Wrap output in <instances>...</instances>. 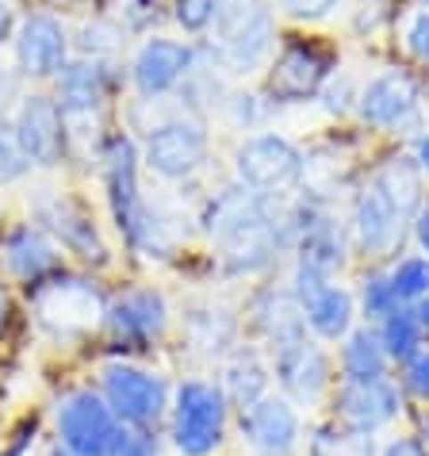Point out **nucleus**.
<instances>
[{"label":"nucleus","mask_w":429,"mask_h":456,"mask_svg":"<svg viewBox=\"0 0 429 456\" xmlns=\"http://www.w3.org/2000/svg\"><path fill=\"white\" fill-rule=\"evenodd\" d=\"M272 46V16L257 0H234L214 16V54L226 69L249 73Z\"/></svg>","instance_id":"nucleus-6"},{"label":"nucleus","mask_w":429,"mask_h":456,"mask_svg":"<svg viewBox=\"0 0 429 456\" xmlns=\"http://www.w3.org/2000/svg\"><path fill=\"white\" fill-rule=\"evenodd\" d=\"M425 4H429V0H425Z\"/></svg>","instance_id":"nucleus-44"},{"label":"nucleus","mask_w":429,"mask_h":456,"mask_svg":"<svg viewBox=\"0 0 429 456\" xmlns=\"http://www.w3.org/2000/svg\"><path fill=\"white\" fill-rule=\"evenodd\" d=\"M100 395L123 426L131 429H150L161 434L169 418V403H173V384L161 372L146 369L134 361H108L100 369Z\"/></svg>","instance_id":"nucleus-4"},{"label":"nucleus","mask_w":429,"mask_h":456,"mask_svg":"<svg viewBox=\"0 0 429 456\" xmlns=\"http://www.w3.org/2000/svg\"><path fill=\"white\" fill-rule=\"evenodd\" d=\"M418 242H422V249L429 253V208L418 215Z\"/></svg>","instance_id":"nucleus-41"},{"label":"nucleus","mask_w":429,"mask_h":456,"mask_svg":"<svg viewBox=\"0 0 429 456\" xmlns=\"http://www.w3.org/2000/svg\"><path fill=\"white\" fill-rule=\"evenodd\" d=\"M399 391L429 407V349L414 353L407 364H399Z\"/></svg>","instance_id":"nucleus-30"},{"label":"nucleus","mask_w":429,"mask_h":456,"mask_svg":"<svg viewBox=\"0 0 429 456\" xmlns=\"http://www.w3.org/2000/svg\"><path fill=\"white\" fill-rule=\"evenodd\" d=\"M234 169L242 188H249L254 196H280L287 188L299 184L303 176V154L276 134H261L234 154Z\"/></svg>","instance_id":"nucleus-10"},{"label":"nucleus","mask_w":429,"mask_h":456,"mask_svg":"<svg viewBox=\"0 0 429 456\" xmlns=\"http://www.w3.org/2000/svg\"><path fill=\"white\" fill-rule=\"evenodd\" d=\"M35 434H39V422H23L16 434H12L4 445H0V456H28L35 449V441H39Z\"/></svg>","instance_id":"nucleus-36"},{"label":"nucleus","mask_w":429,"mask_h":456,"mask_svg":"<svg viewBox=\"0 0 429 456\" xmlns=\"http://www.w3.org/2000/svg\"><path fill=\"white\" fill-rule=\"evenodd\" d=\"M376 334H380L391 364H407L414 353L425 349V330H422V322H418V314H414V307L391 311L384 322H376Z\"/></svg>","instance_id":"nucleus-26"},{"label":"nucleus","mask_w":429,"mask_h":456,"mask_svg":"<svg viewBox=\"0 0 429 456\" xmlns=\"http://www.w3.org/2000/svg\"><path fill=\"white\" fill-rule=\"evenodd\" d=\"M402 303L395 296V288H391V276L387 273H372L364 276V288H360V311L368 322H384L391 311H399Z\"/></svg>","instance_id":"nucleus-29"},{"label":"nucleus","mask_w":429,"mask_h":456,"mask_svg":"<svg viewBox=\"0 0 429 456\" xmlns=\"http://www.w3.org/2000/svg\"><path fill=\"white\" fill-rule=\"evenodd\" d=\"M414 111H418V85H414L407 73L391 69L384 77H376L360 96V116L368 119L372 126H402Z\"/></svg>","instance_id":"nucleus-21"},{"label":"nucleus","mask_w":429,"mask_h":456,"mask_svg":"<svg viewBox=\"0 0 429 456\" xmlns=\"http://www.w3.org/2000/svg\"><path fill=\"white\" fill-rule=\"evenodd\" d=\"M104 330L123 349H150L169 330V303L158 288H127L123 296L108 299Z\"/></svg>","instance_id":"nucleus-11"},{"label":"nucleus","mask_w":429,"mask_h":456,"mask_svg":"<svg viewBox=\"0 0 429 456\" xmlns=\"http://www.w3.org/2000/svg\"><path fill=\"white\" fill-rule=\"evenodd\" d=\"M35 219H39V226L61 249L77 253V257L85 265H93V269L111 261L104 238H100L96 223H93V215H88L81 204H73L69 196H43L39 204H35Z\"/></svg>","instance_id":"nucleus-13"},{"label":"nucleus","mask_w":429,"mask_h":456,"mask_svg":"<svg viewBox=\"0 0 429 456\" xmlns=\"http://www.w3.org/2000/svg\"><path fill=\"white\" fill-rule=\"evenodd\" d=\"M334 411L352 437H376L402 414V391L391 376L384 379H342L334 391Z\"/></svg>","instance_id":"nucleus-8"},{"label":"nucleus","mask_w":429,"mask_h":456,"mask_svg":"<svg viewBox=\"0 0 429 456\" xmlns=\"http://www.w3.org/2000/svg\"><path fill=\"white\" fill-rule=\"evenodd\" d=\"M387 276H391V288H395V296H399L402 307H414L418 299L429 296V257H407V261H399Z\"/></svg>","instance_id":"nucleus-28"},{"label":"nucleus","mask_w":429,"mask_h":456,"mask_svg":"<svg viewBox=\"0 0 429 456\" xmlns=\"http://www.w3.org/2000/svg\"><path fill=\"white\" fill-rule=\"evenodd\" d=\"M238 441L249 456H295L303 445V414L292 399L269 391L238 411Z\"/></svg>","instance_id":"nucleus-7"},{"label":"nucleus","mask_w":429,"mask_h":456,"mask_svg":"<svg viewBox=\"0 0 429 456\" xmlns=\"http://www.w3.org/2000/svg\"><path fill=\"white\" fill-rule=\"evenodd\" d=\"M192 69V46L173 39H146L131 61V81L142 96H166Z\"/></svg>","instance_id":"nucleus-18"},{"label":"nucleus","mask_w":429,"mask_h":456,"mask_svg":"<svg viewBox=\"0 0 429 456\" xmlns=\"http://www.w3.org/2000/svg\"><path fill=\"white\" fill-rule=\"evenodd\" d=\"M173 16L184 31H207L219 16V0H173Z\"/></svg>","instance_id":"nucleus-31"},{"label":"nucleus","mask_w":429,"mask_h":456,"mask_svg":"<svg viewBox=\"0 0 429 456\" xmlns=\"http://www.w3.org/2000/svg\"><path fill=\"white\" fill-rule=\"evenodd\" d=\"M31 169V161L23 158V150L16 142V134L8 131V126H0V184H12L20 181L23 173Z\"/></svg>","instance_id":"nucleus-32"},{"label":"nucleus","mask_w":429,"mask_h":456,"mask_svg":"<svg viewBox=\"0 0 429 456\" xmlns=\"http://www.w3.org/2000/svg\"><path fill=\"white\" fill-rule=\"evenodd\" d=\"M111 456H161V434L123 426V434L116 441V452H111Z\"/></svg>","instance_id":"nucleus-33"},{"label":"nucleus","mask_w":429,"mask_h":456,"mask_svg":"<svg viewBox=\"0 0 429 456\" xmlns=\"http://www.w3.org/2000/svg\"><path fill=\"white\" fill-rule=\"evenodd\" d=\"M272 372L284 387V399L299 403V407H314V403L334 387L330 357H326L319 346H311V341H295V346H287V349H276Z\"/></svg>","instance_id":"nucleus-15"},{"label":"nucleus","mask_w":429,"mask_h":456,"mask_svg":"<svg viewBox=\"0 0 429 456\" xmlns=\"http://www.w3.org/2000/svg\"><path fill=\"white\" fill-rule=\"evenodd\" d=\"M330 69H334L330 50L314 43H287L272 69V93L280 100H303L319 93V85L330 77Z\"/></svg>","instance_id":"nucleus-19"},{"label":"nucleus","mask_w":429,"mask_h":456,"mask_svg":"<svg viewBox=\"0 0 429 456\" xmlns=\"http://www.w3.org/2000/svg\"><path fill=\"white\" fill-rule=\"evenodd\" d=\"M0 261H4V273L23 281L28 288H39L43 281H50L61 269V253L58 242L50 238L43 226H12L0 242Z\"/></svg>","instance_id":"nucleus-16"},{"label":"nucleus","mask_w":429,"mask_h":456,"mask_svg":"<svg viewBox=\"0 0 429 456\" xmlns=\"http://www.w3.org/2000/svg\"><path fill=\"white\" fill-rule=\"evenodd\" d=\"M138 146L127 134H116L104 154V181H108V204L116 215L123 238L142 253V257H166L169 246L161 238V223L150 211L146 196L138 192Z\"/></svg>","instance_id":"nucleus-2"},{"label":"nucleus","mask_w":429,"mask_h":456,"mask_svg":"<svg viewBox=\"0 0 429 456\" xmlns=\"http://www.w3.org/2000/svg\"><path fill=\"white\" fill-rule=\"evenodd\" d=\"M12 134H16L23 158L31 166H43V169L58 166L61 154H66V116H61L58 100H50L43 93L23 96Z\"/></svg>","instance_id":"nucleus-14"},{"label":"nucleus","mask_w":429,"mask_h":456,"mask_svg":"<svg viewBox=\"0 0 429 456\" xmlns=\"http://www.w3.org/2000/svg\"><path fill=\"white\" fill-rule=\"evenodd\" d=\"M16 61L28 77H58L69 66L66 28L54 16H46V12L28 16L16 31Z\"/></svg>","instance_id":"nucleus-17"},{"label":"nucleus","mask_w":429,"mask_h":456,"mask_svg":"<svg viewBox=\"0 0 429 456\" xmlns=\"http://www.w3.org/2000/svg\"><path fill=\"white\" fill-rule=\"evenodd\" d=\"M12 39V8L0 4V43Z\"/></svg>","instance_id":"nucleus-40"},{"label":"nucleus","mask_w":429,"mask_h":456,"mask_svg":"<svg viewBox=\"0 0 429 456\" xmlns=\"http://www.w3.org/2000/svg\"><path fill=\"white\" fill-rule=\"evenodd\" d=\"M111 85V73L104 61H73L58 73V108L61 116H93V111L104 104Z\"/></svg>","instance_id":"nucleus-22"},{"label":"nucleus","mask_w":429,"mask_h":456,"mask_svg":"<svg viewBox=\"0 0 429 456\" xmlns=\"http://www.w3.org/2000/svg\"><path fill=\"white\" fill-rule=\"evenodd\" d=\"M12 96H16V73L8 66H0V111L12 104Z\"/></svg>","instance_id":"nucleus-39"},{"label":"nucleus","mask_w":429,"mask_h":456,"mask_svg":"<svg viewBox=\"0 0 429 456\" xmlns=\"http://www.w3.org/2000/svg\"><path fill=\"white\" fill-rule=\"evenodd\" d=\"M352 223H357V242L368 257H391L402 246V215L395 211V204L380 192L376 184H368L357 196V211H352Z\"/></svg>","instance_id":"nucleus-20"},{"label":"nucleus","mask_w":429,"mask_h":456,"mask_svg":"<svg viewBox=\"0 0 429 456\" xmlns=\"http://www.w3.org/2000/svg\"><path fill=\"white\" fill-rule=\"evenodd\" d=\"M257 326L264 330V338L272 341V349H287L295 341H307V322H303V311L295 296H261L257 303Z\"/></svg>","instance_id":"nucleus-24"},{"label":"nucleus","mask_w":429,"mask_h":456,"mask_svg":"<svg viewBox=\"0 0 429 456\" xmlns=\"http://www.w3.org/2000/svg\"><path fill=\"white\" fill-rule=\"evenodd\" d=\"M372 184L395 204L402 219H410L422 204V166H414L410 158H387Z\"/></svg>","instance_id":"nucleus-25"},{"label":"nucleus","mask_w":429,"mask_h":456,"mask_svg":"<svg viewBox=\"0 0 429 456\" xmlns=\"http://www.w3.org/2000/svg\"><path fill=\"white\" fill-rule=\"evenodd\" d=\"M207 158V131L196 119H166L146 138L142 161L166 181H184Z\"/></svg>","instance_id":"nucleus-12"},{"label":"nucleus","mask_w":429,"mask_h":456,"mask_svg":"<svg viewBox=\"0 0 429 456\" xmlns=\"http://www.w3.org/2000/svg\"><path fill=\"white\" fill-rule=\"evenodd\" d=\"M231 399L214 379L188 376L173 387L166 434L176 456H219L231 441Z\"/></svg>","instance_id":"nucleus-1"},{"label":"nucleus","mask_w":429,"mask_h":456,"mask_svg":"<svg viewBox=\"0 0 429 456\" xmlns=\"http://www.w3.org/2000/svg\"><path fill=\"white\" fill-rule=\"evenodd\" d=\"M414 314H418L422 330H425V338H429V296H425V299H418V303H414Z\"/></svg>","instance_id":"nucleus-42"},{"label":"nucleus","mask_w":429,"mask_h":456,"mask_svg":"<svg viewBox=\"0 0 429 456\" xmlns=\"http://www.w3.org/2000/svg\"><path fill=\"white\" fill-rule=\"evenodd\" d=\"M35 291V311H39V322L50 338L58 341H77L85 334H93L96 326H104V311L108 299L93 281H81V276H66L54 273L50 281H43Z\"/></svg>","instance_id":"nucleus-5"},{"label":"nucleus","mask_w":429,"mask_h":456,"mask_svg":"<svg viewBox=\"0 0 429 456\" xmlns=\"http://www.w3.org/2000/svg\"><path fill=\"white\" fill-rule=\"evenodd\" d=\"M12 322H16V303H12L8 288L0 284V341H4L12 334Z\"/></svg>","instance_id":"nucleus-38"},{"label":"nucleus","mask_w":429,"mask_h":456,"mask_svg":"<svg viewBox=\"0 0 429 456\" xmlns=\"http://www.w3.org/2000/svg\"><path fill=\"white\" fill-rule=\"evenodd\" d=\"M123 434V422L96 387H66L54 399L50 437L58 456H111Z\"/></svg>","instance_id":"nucleus-3"},{"label":"nucleus","mask_w":429,"mask_h":456,"mask_svg":"<svg viewBox=\"0 0 429 456\" xmlns=\"http://www.w3.org/2000/svg\"><path fill=\"white\" fill-rule=\"evenodd\" d=\"M380 456H429V445L418 434H399V437H387Z\"/></svg>","instance_id":"nucleus-37"},{"label":"nucleus","mask_w":429,"mask_h":456,"mask_svg":"<svg viewBox=\"0 0 429 456\" xmlns=\"http://www.w3.org/2000/svg\"><path fill=\"white\" fill-rule=\"evenodd\" d=\"M292 296L303 311V322L307 330L322 341H345L352 334V322H357V299L349 296L345 288H337L330 276L314 273V269H295V288Z\"/></svg>","instance_id":"nucleus-9"},{"label":"nucleus","mask_w":429,"mask_h":456,"mask_svg":"<svg viewBox=\"0 0 429 456\" xmlns=\"http://www.w3.org/2000/svg\"><path fill=\"white\" fill-rule=\"evenodd\" d=\"M280 8L295 20H322L337 8V0H280Z\"/></svg>","instance_id":"nucleus-34"},{"label":"nucleus","mask_w":429,"mask_h":456,"mask_svg":"<svg viewBox=\"0 0 429 456\" xmlns=\"http://www.w3.org/2000/svg\"><path fill=\"white\" fill-rule=\"evenodd\" d=\"M337 369H342V379H384L391 372V357L376 326H360L342 341Z\"/></svg>","instance_id":"nucleus-23"},{"label":"nucleus","mask_w":429,"mask_h":456,"mask_svg":"<svg viewBox=\"0 0 429 456\" xmlns=\"http://www.w3.org/2000/svg\"><path fill=\"white\" fill-rule=\"evenodd\" d=\"M407 46L414 58L429 61V12H418V16L407 23Z\"/></svg>","instance_id":"nucleus-35"},{"label":"nucleus","mask_w":429,"mask_h":456,"mask_svg":"<svg viewBox=\"0 0 429 456\" xmlns=\"http://www.w3.org/2000/svg\"><path fill=\"white\" fill-rule=\"evenodd\" d=\"M226 391V399H231V407H249V403H257L261 395H269V369L254 357V353H242L238 361L226 364V376H223V384Z\"/></svg>","instance_id":"nucleus-27"},{"label":"nucleus","mask_w":429,"mask_h":456,"mask_svg":"<svg viewBox=\"0 0 429 456\" xmlns=\"http://www.w3.org/2000/svg\"><path fill=\"white\" fill-rule=\"evenodd\" d=\"M418 166H422V169H429V134L418 142Z\"/></svg>","instance_id":"nucleus-43"}]
</instances>
